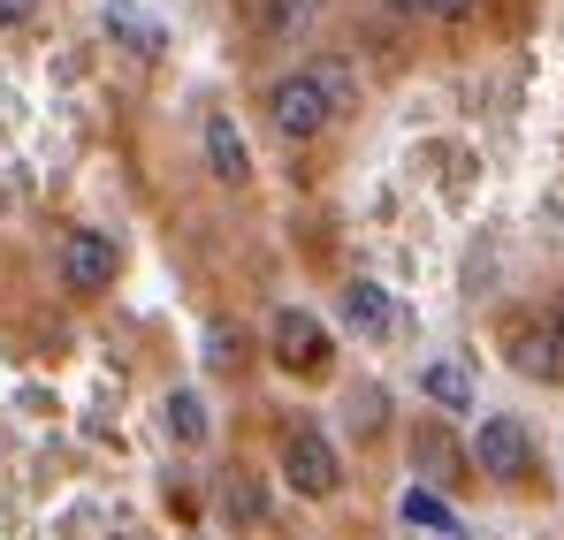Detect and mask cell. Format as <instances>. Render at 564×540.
Returning <instances> with one entry per match:
<instances>
[{
  "instance_id": "cell-1",
  "label": "cell",
  "mask_w": 564,
  "mask_h": 540,
  "mask_svg": "<svg viewBox=\"0 0 564 540\" xmlns=\"http://www.w3.org/2000/svg\"><path fill=\"white\" fill-rule=\"evenodd\" d=\"M268 122H275L290 145H313V137H321V130H336L344 114H336V99L321 91L313 69H290V77L268 85Z\"/></svg>"
},
{
  "instance_id": "cell-2",
  "label": "cell",
  "mask_w": 564,
  "mask_h": 540,
  "mask_svg": "<svg viewBox=\"0 0 564 540\" xmlns=\"http://www.w3.org/2000/svg\"><path fill=\"white\" fill-rule=\"evenodd\" d=\"M282 487L305 495V503H328L344 487V450L321 434V427H290L282 434Z\"/></svg>"
},
{
  "instance_id": "cell-3",
  "label": "cell",
  "mask_w": 564,
  "mask_h": 540,
  "mask_svg": "<svg viewBox=\"0 0 564 540\" xmlns=\"http://www.w3.org/2000/svg\"><path fill=\"white\" fill-rule=\"evenodd\" d=\"M268 343H275V365H282V373H297V381H321V373L336 365V335H328L321 312H305V305H282Z\"/></svg>"
},
{
  "instance_id": "cell-4",
  "label": "cell",
  "mask_w": 564,
  "mask_h": 540,
  "mask_svg": "<svg viewBox=\"0 0 564 540\" xmlns=\"http://www.w3.org/2000/svg\"><path fill=\"white\" fill-rule=\"evenodd\" d=\"M473 464L488 472V480H503V487H519V480H534V434H527V419H511V411H496V419H480L473 427Z\"/></svg>"
},
{
  "instance_id": "cell-5",
  "label": "cell",
  "mask_w": 564,
  "mask_h": 540,
  "mask_svg": "<svg viewBox=\"0 0 564 540\" xmlns=\"http://www.w3.org/2000/svg\"><path fill=\"white\" fill-rule=\"evenodd\" d=\"M503 365L527 381H564V335L550 328V312H527L503 328Z\"/></svg>"
},
{
  "instance_id": "cell-6",
  "label": "cell",
  "mask_w": 564,
  "mask_h": 540,
  "mask_svg": "<svg viewBox=\"0 0 564 540\" xmlns=\"http://www.w3.org/2000/svg\"><path fill=\"white\" fill-rule=\"evenodd\" d=\"M115 274H122V252H115L99 229H69V236H62V282H69L77 297L115 289Z\"/></svg>"
},
{
  "instance_id": "cell-7",
  "label": "cell",
  "mask_w": 564,
  "mask_h": 540,
  "mask_svg": "<svg viewBox=\"0 0 564 540\" xmlns=\"http://www.w3.org/2000/svg\"><path fill=\"white\" fill-rule=\"evenodd\" d=\"M198 145H206V168L221 190H245L252 183V145H245V130L229 122V114H206L198 122Z\"/></svg>"
},
{
  "instance_id": "cell-8",
  "label": "cell",
  "mask_w": 564,
  "mask_h": 540,
  "mask_svg": "<svg viewBox=\"0 0 564 540\" xmlns=\"http://www.w3.org/2000/svg\"><path fill=\"white\" fill-rule=\"evenodd\" d=\"M344 328L367 335V343L397 335V297H389L381 282H344Z\"/></svg>"
},
{
  "instance_id": "cell-9",
  "label": "cell",
  "mask_w": 564,
  "mask_h": 540,
  "mask_svg": "<svg viewBox=\"0 0 564 540\" xmlns=\"http://www.w3.org/2000/svg\"><path fill=\"white\" fill-rule=\"evenodd\" d=\"M161 419H169V442H184V450H198V442L214 434V411H206L198 388H169V396H161Z\"/></svg>"
},
{
  "instance_id": "cell-10",
  "label": "cell",
  "mask_w": 564,
  "mask_h": 540,
  "mask_svg": "<svg viewBox=\"0 0 564 540\" xmlns=\"http://www.w3.org/2000/svg\"><path fill=\"white\" fill-rule=\"evenodd\" d=\"M107 31H115L122 46H138V54H161V31H153L130 0H107Z\"/></svg>"
},
{
  "instance_id": "cell-11",
  "label": "cell",
  "mask_w": 564,
  "mask_h": 540,
  "mask_svg": "<svg viewBox=\"0 0 564 540\" xmlns=\"http://www.w3.org/2000/svg\"><path fill=\"white\" fill-rule=\"evenodd\" d=\"M420 388H427V396H435L443 411H466V404H473L466 365H427V373H420Z\"/></svg>"
},
{
  "instance_id": "cell-12",
  "label": "cell",
  "mask_w": 564,
  "mask_h": 540,
  "mask_svg": "<svg viewBox=\"0 0 564 540\" xmlns=\"http://www.w3.org/2000/svg\"><path fill=\"white\" fill-rule=\"evenodd\" d=\"M404 518H412V526H427V533H451V540H466V533H458V518H451V503H435L427 487H412V495H404Z\"/></svg>"
},
{
  "instance_id": "cell-13",
  "label": "cell",
  "mask_w": 564,
  "mask_h": 540,
  "mask_svg": "<svg viewBox=\"0 0 564 540\" xmlns=\"http://www.w3.org/2000/svg\"><path fill=\"white\" fill-rule=\"evenodd\" d=\"M313 77H321V91L336 99V114H351V107H359V77H351L344 62H313Z\"/></svg>"
},
{
  "instance_id": "cell-14",
  "label": "cell",
  "mask_w": 564,
  "mask_h": 540,
  "mask_svg": "<svg viewBox=\"0 0 564 540\" xmlns=\"http://www.w3.org/2000/svg\"><path fill=\"white\" fill-rule=\"evenodd\" d=\"M412 464H420V472H427V480H435V472H443V487H451V472H458V450H451V442H443V434H420V442H412Z\"/></svg>"
},
{
  "instance_id": "cell-15",
  "label": "cell",
  "mask_w": 564,
  "mask_h": 540,
  "mask_svg": "<svg viewBox=\"0 0 564 540\" xmlns=\"http://www.w3.org/2000/svg\"><path fill=\"white\" fill-rule=\"evenodd\" d=\"M229 518H237V526H260V518H268V495H260V480H245V472L229 480Z\"/></svg>"
},
{
  "instance_id": "cell-16",
  "label": "cell",
  "mask_w": 564,
  "mask_h": 540,
  "mask_svg": "<svg viewBox=\"0 0 564 540\" xmlns=\"http://www.w3.org/2000/svg\"><path fill=\"white\" fill-rule=\"evenodd\" d=\"M412 8H420V15H435V23H466L480 0H412Z\"/></svg>"
},
{
  "instance_id": "cell-17",
  "label": "cell",
  "mask_w": 564,
  "mask_h": 540,
  "mask_svg": "<svg viewBox=\"0 0 564 540\" xmlns=\"http://www.w3.org/2000/svg\"><path fill=\"white\" fill-rule=\"evenodd\" d=\"M206 359L229 373V365H237V335H229V328H206Z\"/></svg>"
},
{
  "instance_id": "cell-18",
  "label": "cell",
  "mask_w": 564,
  "mask_h": 540,
  "mask_svg": "<svg viewBox=\"0 0 564 540\" xmlns=\"http://www.w3.org/2000/svg\"><path fill=\"white\" fill-rule=\"evenodd\" d=\"M260 15H268V31H290V23H297V15H305V0H268V8H260Z\"/></svg>"
},
{
  "instance_id": "cell-19",
  "label": "cell",
  "mask_w": 564,
  "mask_h": 540,
  "mask_svg": "<svg viewBox=\"0 0 564 540\" xmlns=\"http://www.w3.org/2000/svg\"><path fill=\"white\" fill-rule=\"evenodd\" d=\"M15 23H31V0H0V31H15Z\"/></svg>"
},
{
  "instance_id": "cell-20",
  "label": "cell",
  "mask_w": 564,
  "mask_h": 540,
  "mask_svg": "<svg viewBox=\"0 0 564 540\" xmlns=\"http://www.w3.org/2000/svg\"><path fill=\"white\" fill-rule=\"evenodd\" d=\"M550 328H557V335H564V289H557V297H550Z\"/></svg>"
},
{
  "instance_id": "cell-21",
  "label": "cell",
  "mask_w": 564,
  "mask_h": 540,
  "mask_svg": "<svg viewBox=\"0 0 564 540\" xmlns=\"http://www.w3.org/2000/svg\"><path fill=\"white\" fill-rule=\"evenodd\" d=\"M115 540H138V533H115Z\"/></svg>"
}]
</instances>
